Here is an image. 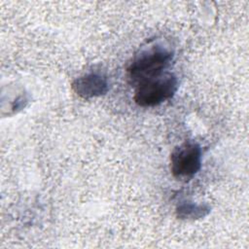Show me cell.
<instances>
[{"mask_svg": "<svg viewBox=\"0 0 249 249\" xmlns=\"http://www.w3.org/2000/svg\"><path fill=\"white\" fill-rule=\"evenodd\" d=\"M108 80L104 74L91 71L77 78L72 84V89L83 98H92L105 94L108 91Z\"/></svg>", "mask_w": 249, "mask_h": 249, "instance_id": "obj_4", "label": "cell"}, {"mask_svg": "<svg viewBox=\"0 0 249 249\" xmlns=\"http://www.w3.org/2000/svg\"><path fill=\"white\" fill-rule=\"evenodd\" d=\"M178 89L177 77L164 72L135 85L133 100L141 107H154L172 98Z\"/></svg>", "mask_w": 249, "mask_h": 249, "instance_id": "obj_2", "label": "cell"}, {"mask_svg": "<svg viewBox=\"0 0 249 249\" xmlns=\"http://www.w3.org/2000/svg\"><path fill=\"white\" fill-rule=\"evenodd\" d=\"M201 147L195 141L176 146L170 155V170L174 178L185 181L193 178L201 167Z\"/></svg>", "mask_w": 249, "mask_h": 249, "instance_id": "obj_3", "label": "cell"}, {"mask_svg": "<svg viewBox=\"0 0 249 249\" xmlns=\"http://www.w3.org/2000/svg\"><path fill=\"white\" fill-rule=\"evenodd\" d=\"M173 59V53L165 47L155 45L140 52L126 68L129 79L133 84L157 77L169 66Z\"/></svg>", "mask_w": 249, "mask_h": 249, "instance_id": "obj_1", "label": "cell"}, {"mask_svg": "<svg viewBox=\"0 0 249 249\" xmlns=\"http://www.w3.org/2000/svg\"><path fill=\"white\" fill-rule=\"evenodd\" d=\"M210 207L206 204H197L191 201H181L176 207V215L179 219L195 220L207 215Z\"/></svg>", "mask_w": 249, "mask_h": 249, "instance_id": "obj_5", "label": "cell"}]
</instances>
